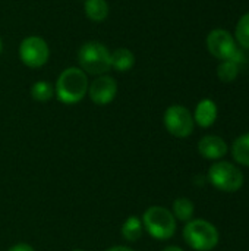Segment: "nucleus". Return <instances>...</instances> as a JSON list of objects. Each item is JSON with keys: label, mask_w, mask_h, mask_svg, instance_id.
I'll use <instances>...</instances> for the list:
<instances>
[{"label": "nucleus", "mask_w": 249, "mask_h": 251, "mask_svg": "<svg viewBox=\"0 0 249 251\" xmlns=\"http://www.w3.org/2000/svg\"><path fill=\"white\" fill-rule=\"evenodd\" d=\"M84 9L92 22H103L109 16V3L106 0H85Z\"/></svg>", "instance_id": "obj_13"}, {"label": "nucleus", "mask_w": 249, "mask_h": 251, "mask_svg": "<svg viewBox=\"0 0 249 251\" xmlns=\"http://www.w3.org/2000/svg\"><path fill=\"white\" fill-rule=\"evenodd\" d=\"M110 65L117 72L131 71L135 65V56L129 49H125V47L116 49L110 54Z\"/></svg>", "instance_id": "obj_12"}, {"label": "nucleus", "mask_w": 249, "mask_h": 251, "mask_svg": "<svg viewBox=\"0 0 249 251\" xmlns=\"http://www.w3.org/2000/svg\"><path fill=\"white\" fill-rule=\"evenodd\" d=\"M7 251H35L29 244H25V243H19V244H15L12 246Z\"/></svg>", "instance_id": "obj_20"}, {"label": "nucleus", "mask_w": 249, "mask_h": 251, "mask_svg": "<svg viewBox=\"0 0 249 251\" xmlns=\"http://www.w3.org/2000/svg\"><path fill=\"white\" fill-rule=\"evenodd\" d=\"M1 50H3V41H1V37H0V53H1Z\"/></svg>", "instance_id": "obj_23"}, {"label": "nucleus", "mask_w": 249, "mask_h": 251, "mask_svg": "<svg viewBox=\"0 0 249 251\" xmlns=\"http://www.w3.org/2000/svg\"><path fill=\"white\" fill-rule=\"evenodd\" d=\"M112 51L100 41H87L78 51V62L81 69L90 75H104L110 68Z\"/></svg>", "instance_id": "obj_2"}, {"label": "nucleus", "mask_w": 249, "mask_h": 251, "mask_svg": "<svg viewBox=\"0 0 249 251\" xmlns=\"http://www.w3.org/2000/svg\"><path fill=\"white\" fill-rule=\"evenodd\" d=\"M198 151L203 157L210 160H219L226 156L227 144L217 135H205L198 143Z\"/></svg>", "instance_id": "obj_10"}, {"label": "nucleus", "mask_w": 249, "mask_h": 251, "mask_svg": "<svg viewBox=\"0 0 249 251\" xmlns=\"http://www.w3.org/2000/svg\"><path fill=\"white\" fill-rule=\"evenodd\" d=\"M239 74V66L233 60H222L217 66V76L222 82H232Z\"/></svg>", "instance_id": "obj_18"}, {"label": "nucleus", "mask_w": 249, "mask_h": 251, "mask_svg": "<svg viewBox=\"0 0 249 251\" xmlns=\"http://www.w3.org/2000/svg\"><path fill=\"white\" fill-rule=\"evenodd\" d=\"M106 251H135L132 250L131 247H125V246H114V247H112V249H109V250Z\"/></svg>", "instance_id": "obj_21"}, {"label": "nucleus", "mask_w": 249, "mask_h": 251, "mask_svg": "<svg viewBox=\"0 0 249 251\" xmlns=\"http://www.w3.org/2000/svg\"><path fill=\"white\" fill-rule=\"evenodd\" d=\"M88 93V78L81 68H66L57 78L54 94L65 104L79 103Z\"/></svg>", "instance_id": "obj_1"}, {"label": "nucleus", "mask_w": 249, "mask_h": 251, "mask_svg": "<svg viewBox=\"0 0 249 251\" xmlns=\"http://www.w3.org/2000/svg\"><path fill=\"white\" fill-rule=\"evenodd\" d=\"M19 57L22 63L28 68L37 69L44 66L50 57V49L44 38L31 35L22 40L19 46Z\"/></svg>", "instance_id": "obj_7"}, {"label": "nucleus", "mask_w": 249, "mask_h": 251, "mask_svg": "<svg viewBox=\"0 0 249 251\" xmlns=\"http://www.w3.org/2000/svg\"><path fill=\"white\" fill-rule=\"evenodd\" d=\"M73 251H82V250H73Z\"/></svg>", "instance_id": "obj_24"}, {"label": "nucleus", "mask_w": 249, "mask_h": 251, "mask_svg": "<svg viewBox=\"0 0 249 251\" xmlns=\"http://www.w3.org/2000/svg\"><path fill=\"white\" fill-rule=\"evenodd\" d=\"M31 96L35 101L45 103L53 99L54 96V87L47 81H37L31 87Z\"/></svg>", "instance_id": "obj_17"}, {"label": "nucleus", "mask_w": 249, "mask_h": 251, "mask_svg": "<svg viewBox=\"0 0 249 251\" xmlns=\"http://www.w3.org/2000/svg\"><path fill=\"white\" fill-rule=\"evenodd\" d=\"M207 49L219 60H233L236 63L244 60V54L238 50L232 34L222 28H216L208 34Z\"/></svg>", "instance_id": "obj_5"}, {"label": "nucleus", "mask_w": 249, "mask_h": 251, "mask_svg": "<svg viewBox=\"0 0 249 251\" xmlns=\"http://www.w3.org/2000/svg\"><path fill=\"white\" fill-rule=\"evenodd\" d=\"M144 225L138 216H129L122 225V237L128 243H136L142 237Z\"/></svg>", "instance_id": "obj_14"}, {"label": "nucleus", "mask_w": 249, "mask_h": 251, "mask_svg": "<svg viewBox=\"0 0 249 251\" xmlns=\"http://www.w3.org/2000/svg\"><path fill=\"white\" fill-rule=\"evenodd\" d=\"M194 203L189 199L181 197L176 199L173 203V216L175 219H179L182 222H189L194 216Z\"/></svg>", "instance_id": "obj_16"}, {"label": "nucleus", "mask_w": 249, "mask_h": 251, "mask_svg": "<svg viewBox=\"0 0 249 251\" xmlns=\"http://www.w3.org/2000/svg\"><path fill=\"white\" fill-rule=\"evenodd\" d=\"M217 119V106L213 100L204 99L197 104L194 121L201 126V128H210Z\"/></svg>", "instance_id": "obj_11"}, {"label": "nucleus", "mask_w": 249, "mask_h": 251, "mask_svg": "<svg viewBox=\"0 0 249 251\" xmlns=\"http://www.w3.org/2000/svg\"><path fill=\"white\" fill-rule=\"evenodd\" d=\"M185 243L197 251H210L219 244V232L216 226L204 219L189 221L183 228Z\"/></svg>", "instance_id": "obj_4"}, {"label": "nucleus", "mask_w": 249, "mask_h": 251, "mask_svg": "<svg viewBox=\"0 0 249 251\" xmlns=\"http://www.w3.org/2000/svg\"><path fill=\"white\" fill-rule=\"evenodd\" d=\"M232 154L238 163L249 166V132L236 138L232 147Z\"/></svg>", "instance_id": "obj_15"}, {"label": "nucleus", "mask_w": 249, "mask_h": 251, "mask_svg": "<svg viewBox=\"0 0 249 251\" xmlns=\"http://www.w3.org/2000/svg\"><path fill=\"white\" fill-rule=\"evenodd\" d=\"M142 225L147 232L158 241H166L176 232V219L173 213L161 206L148 207L142 216Z\"/></svg>", "instance_id": "obj_3"}, {"label": "nucleus", "mask_w": 249, "mask_h": 251, "mask_svg": "<svg viewBox=\"0 0 249 251\" xmlns=\"http://www.w3.org/2000/svg\"><path fill=\"white\" fill-rule=\"evenodd\" d=\"M236 40L239 43V46H242L244 49L249 50V12L245 13L236 25V31H235Z\"/></svg>", "instance_id": "obj_19"}, {"label": "nucleus", "mask_w": 249, "mask_h": 251, "mask_svg": "<svg viewBox=\"0 0 249 251\" xmlns=\"http://www.w3.org/2000/svg\"><path fill=\"white\" fill-rule=\"evenodd\" d=\"M161 251H183L181 247H176V246H170V247H166L164 250Z\"/></svg>", "instance_id": "obj_22"}, {"label": "nucleus", "mask_w": 249, "mask_h": 251, "mask_svg": "<svg viewBox=\"0 0 249 251\" xmlns=\"http://www.w3.org/2000/svg\"><path fill=\"white\" fill-rule=\"evenodd\" d=\"M194 125H195L194 116L186 107L181 104H173L167 107V110L164 112V126L169 131V134H172L173 137L178 138L189 137L194 131Z\"/></svg>", "instance_id": "obj_8"}, {"label": "nucleus", "mask_w": 249, "mask_h": 251, "mask_svg": "<svg viewBox=\"0 0 249 251\" xmlns=\"http://www.w3.org/2000/svg\"><path fill=\"white\" fill-rule=\"evenodd\" d=\"M210 182L220 191L235 193L244 185V174L229 162H217L208 171Z\"/></svg>", "instance_id": "obj_6"}, {"label": "nucleus", "mask_w": 249, "mask_h": 251, "mask_svg": "<svg viewBox=\"0 0 249 251\" xmlns=\"http://www.w3.org/2000/svg\"><path fill=\"white\" fill-rule=\"evenodd\" d=\"M88 94L92 103L106 106L114 100L117 94V82L110 75H100L88 85Z\"/></svg>", "instance_id": "obj_9"}]
</instances>
